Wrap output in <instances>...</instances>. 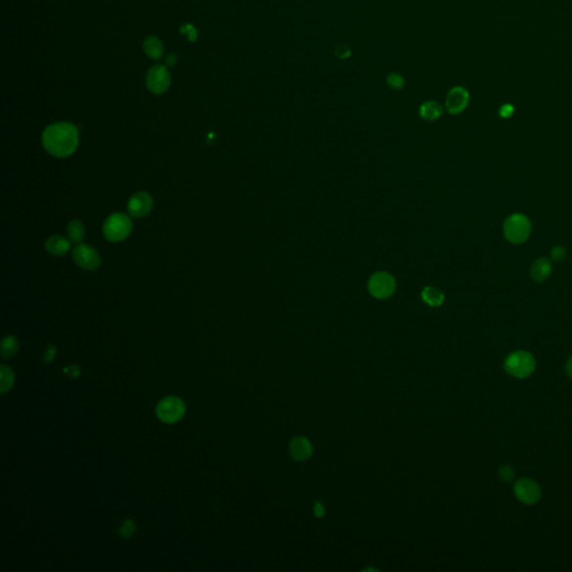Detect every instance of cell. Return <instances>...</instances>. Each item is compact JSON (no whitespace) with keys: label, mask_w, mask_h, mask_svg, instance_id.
Returning a JSON list of instances; mask_svg holds the SVG:
<instances>
[{"label":"cell","mask_w":572,"mask_h":572,"mask_svg":"<svg viewBox=\"0 0 572 572\" xmlns=\"http://www.w3.org/2000/svg\"><path fill=\"white\" fill-rule=\"evenodd\" d=\"M514 113V106L512 104H504L501 107H499L498 110V114L499 117L503 118V119H509L512 116H513Z\"/></svg>","instance_id":"obj_26"},{"label":"cell","mask_w":572,"mask_h":572,"mask_svg":"<svg viewBox=\"0 0 572 572\" xmlns=\"http://www.w3.org/2000/svg\"><path fill=\"white\" fill-rule=\"evenodd\" d=\"M55 352H56L55 347H50V349H48L46 354H45L46 362H51V361L54 359V357H55Z\"/></svg>","instance_id":"obj_28"},{"label":"cell","mask_w":572,"mask_h":572,"mask_svg":"<svg viewBox=\"0 0 572 572\" xmlns=\"http://www.w3.org/2000/svg\"><path fill=\"white\" fill-rule=\"evenodd\" d=\"M564 370H565V373H567V376H568L570 379H572V356L568 359L567 363H565Z\"/></svg>","instance_id":"obj_29"},{"label":"cell","mask_w":572,"mask_h":572,"mask_svg":"<svg viewBox=\"0 0 572 572\" xmlns=\"http://www.w3.org/2000/svg\"><path fill=\"white\" fill-rule=\"evenodd\" d=\"M396 280L387 272H377L368 282V290L373 298L378 300L389 299L396 291Z\"/></svg>","instance_id":"obj_6"},{"label":"cell","mask_w":572,"mask_h":572,"mask_svg":"<svg viewBox=\"0 0 572 572\" xmlns=\"http://www.w3.org/2000/svg\"><path fill=\"white\" fill-rule=\"evenodd\" d=\"M153 199L148 192H138L134 196L131 197L128 203V210L132 217L134 218H142L147 216L152 210Z\"/></svg>","instance_id":"obj_11"},{"label":"cell","mask_w":572,"mask_h":572,"mask_svg":"<svg viewBox=\"0 0 572 572\" xmlns=\"http://www.w3.org/2000/svg\"><path fill=\"white\" fill-rule=\"evenodd\" d=\"M444 108L437 101H427L420 105L419 116L425 121H436L443 116Z\"/></svg>","instance_id":"obj_15"},{"label":"cell","mask_w":572,"mask_h":572,"mask_svg":"<svg viewBox=\"0 0 572 572\" xmlns=\"http://www.w3.org/2000/svg\"><path fill=\"white\" fill-rule=\"evenodd\" d=\"M552 273V263L549 258L545 257H539L538 260H535L531 265V269H530V275L531 279L537 283H544L549 280Z\"/></svg>","instance_id":"obj_12"},{"label":"cell","mask_w":572,"mask_h":572,"mask_svg":"<svg viewBox=\"0 0 572 572\" xmlns=\"http://www.w3.org/2000/svg\"><path fill=\"white\" fill-rule=\"evenodd\" d=\"M186 405L179 397L170 396L162 399L156 406V416L166 424H174L184 417Z\"/></svg>","instance_id":"obj_5"},{"label":"cell","mask_w":572,"mask_h":572,"mask_svg":"<svg viewBox=\"0 0 572 572\" xmlns=\"http://www.w3.org/2000/svg\"><path fill=\"white\" fill-rule=\"evenodd\" d=\"M14 380H15L14 372L11 371V369L8 368L7 365L3 364L2 365V384H0L3 394H5L6 391L9 390L11 387H13Z\"/></svg>","instance_id":"obj_20"},{"label":"cell","mask_w":572,"mask_h":572,"mask_svg":"<svg viewBox=\"0 0 572 572\" xmlns=\"http://www.w3.org/2000/svg\"><path fill=\"white\" fill-rule=\"evenodd\" d=\"M135 530L134 528V523L133 521L128 520L123 523V525L120 529V534L122 535L123 538H129L131 537V534L133 533V531Z\"/></svg>","instance_id":"obj_24"},{"label":"cell","mask_w":572,"mask_h":572,"mask_svg":"<svg viewBox=\"0 0 572 572\" xmlns=\"http://www.w3.org/2000/svg\"><path fill=\"white\" fill-rule=\"evenodd\" d=\"M67 233L71 242L73 243H80L85 236V227L82 224L80 220L74 219L70 221L67 227Z\"/></svg>","instance_id":"obj_18"},{"label":"cell","mask_w":572,"mask_h":572,"mask_svg":"<svg viewBox=\"0 0 572 572\" xmlns=\"http://www.w3.org/2000/svg\"><path fill=\"white\" fill-rule=\"evenodd\" d=\"M421 300L431 308H438L444 303L445 294L435 286H426L421 291Z\"/></svg>","instance_id":"obj_16"},{"label":"cell","mask_w":572,"mask_h":572,"mask_svg":"<svg viewBox=\"0 0 572 572\" xmlns=\"http://www.w3.org/2000/svg\"><path fill=\"white\" fill-rule=\"evenodd\" d=\"M18 351V341L13 335H8L3 340L2 343V356L4 359L13 357Z\"/></svg>","instance_id":"obj_19"},{"label":"cell","mask_w":572,"mask_h":572,"mask_svg":"<svg viewBox=\"0 0 572 572\" xmlns=\"http://www.w3.org/2000/svg\"><path fill=\"white\" fill-rule=\"evenodd\" d=\"M73 260L77 266L87 270L98 269L101 266V258L93 247L85 244H80L73 249Z\"/></svg>","instance_id":"obj_9"},{"label":"cell","mask_w":572,"mask_h":572,"mask_svg":"<svg viewBox=\"0 0 572 572\" xmlns=\"http://www.w3.org/2000/svg\"><path fill=\"white\" fill-rule=\"evenodd\" d=\"M334 54H335V56H338L339 58H341V59H346V58H348L349 56L351 55V50H350V47H349L348 45H343V44H341V45H338V46L335 47Z\"/></svg>","instance_id":"obj_25"},{"label":"cell","mask_w":572,"mask_h":572,"mask_svg":"<svg viewBox=\"0 0 572 572\" xmlns=\"http://www.w3.org/2000/svg\"><path fill=\"white\" fill-rule=\"evenodd\" d=\"M132 232V221L124 214H113L105 220L104 236L112 243L122 242Z\"/></svg>","instance_id":"obj_4"},{"label":"cell","mask_w":572,"mask_h":572,"mask_svg":"<svg viewBox=\"0 0 572 572\" xmlns=\"http://www.w3.org/2000/svg\"><path fill=\"white\" fill-rule=\"evenodd\" d=\"M537 368V361L532 353L517 350L510 353L504 360V370L508 375L516 379L530 377Z\"/></svg>","instance_id":"obj_2"},{"label":"cell","mask_w":572,"mask_h":572,"mask_svg":"<svg viewBox=\"0 0 572 572\" xmlns=\"http://www.w3.org/2000/svg\"><path fill=\"white\" fill-rule=\"evenodd\" d=\"M469 103V93L462 86L453 87L446 96V110L449 114L457 116L465 111Z\"/></svg>","instance_id":"obj_10"},{"label":"cell","mask_w":572,"mask_h":572,"mask_svg":"<svg viewBox=\"0 0 572 572\" xmlns=\"http://www.w3.org/2000/svg\"><path fill=\"white\" fill-rule=\"evenodd\" d=\"M143 50L147 55L152 59H159L164 55L165 47L162 41L154 37V36H149V37L144 40L143 43Z\"/></svg>","instance_id":"obj_17"},{"label":"cell","mask_w":572,"mask_h":572,"mask_svg":"<svg viewBox=\"0 0 572 572\" xmlns=\"http://www.w3.org/2000/svg\"><path fill=\"white\" fill-rule=\"evenodd\" d=\"M532 232V224L525 215L513 214L505 219L503 234L509 243L513 245L524 244Z\"/></svg>","instance_id":"obj_3"},{"label":"cell","mask_w":572,"mask_h":572,"mask_svg":"<svg viewBox=\"0 0 572 572\" xmlns=\"http://www.w3.org/2000/svg\"><path fill=\"white\" fill-rule=\"evenodd\" d=\"M514 494L519 501L525 505L537 504L542 496V491L538 483L530 478H521L514 485Z\"/></svg>","instance_id":"obj_7"},{"label":"cell","mask_w":572,"mask_h":572,"mask_svg":"<svg viewBox=\"0 0 572 572\" xmlns=\"http://www.w3.org/2000/svg\"><path fill=\"white\" fill-rule=\"evenodd\" d=\"M387 83L388 85L394 89H401L403 86H405V80H403L401 75L396 73H390L387 76Z\"/></svg>","instance_id":"obj_22"},{"label":"cell","mask_w":572,"mask_h":572,"mask_svg":"<svg viewBox=\"0 0 572 572\" xmlns=\"http://www.w3.org/2000/svg\"><path fill=\"white\" fill-rule=\"evenodd\" d=\"M312 451V444L305 437H295L290 444V454L295 461L302 462L310 459Z\"/></svg>","instance_id":"obj_13"},{"label":"cell","mask_w":572,"mask_h":572,"mask_svg":"<svg viewBox=\"0 0 572 572\" xmlns=\"http://www.w3.org/2000/svg\"><path fill=\"white\" fill-rule=\"evenodd\" d=\"M568 256V250L562 245H557L552 247L550 251V257L553 262H562Z\"/></svg>","instance_id":"obj_21"},{"label":"cell","mask_w":572,"mask_h":572,"mask_svg":"<svg viewBox=\"0 0 572 572\" xmlns=\"http://www.w3.org/2000/svg\"><path fill=\"white\" fill-rule=\"evenodd\" d=\"M515 476L514 469L509 465H504L498 469V477L503 482H511Z\"/></svg>","instance_id":"obj_23"},{"label":"cell","mask_w":572,"mask_h":572,"mask_svg":"<svg viewBox=\"0 0 572 572\" xmlns=\"http://www.w3.org/2000/svg\"><path fill=\"white\" fill-rule=\"evenodd\" d=\"M146 82L149 91L159 95L168 91L171 83V77L165 66L156 65L149 70Z\"/></svg>","instance_id":"obj_8"},{"label":"cell","mask_w":572,"mask_h":572,"mask_svg":"<svg viewBox=\"0 0 572 572\" xmlns=\"http://www.w3.org/2000/svg\"><path fill=\"white\" fill-rule=\"evenodd\" d=\"M65 372H66V373H68L70 376H73V377H77L78 375H80V370H78V368H77L76 365L68 367V368H66V369H65Z\"/></svg>","instance_id":"obj_30"},{"label":"cell","mask_w":572,"mask_h":572,"mask_svg":"<svg viewBox=\"0 0 572 572\" xmlns=\"http://www.w3.org/2000/svg\"><path fill=\"white\" fill-rule=\"evenodd\" d=\"M41 140L48 153L57 158H66L77 149L78 130L72 123H54L45 129Z\"/></svg>","instance_id":"obj_1"},{"label":"cell","mask_w":572,"mask_h":572,"mask_svg":"<svg viewBox=\"0 0 572 572\" xmlns=\"http://www.w3.org/2000/svg\"><path fill=\"white\" fill-rule=\"evenodd\" d=\"M45 247L53 256H63L71 249V243L66 238L55 235L46 240Z\"/></svg>","instance_id":"obj_14"},{"label":"cell","mask_w":572,"mask_h":572,"mask_svg":"<svg viewBox=\"0 0 572 572\" xmlns=\"http://www.w3.org/2000/svg\"><path fill=\"white\" fill-rule=\"evenodd\" d=\"M314 514H315L316 517H322V516L325 514L324 507H323V504H322V503H320V502L315 503V505H314Z\"/></svg>","instance_id":"obj_27"}]
</instances>
